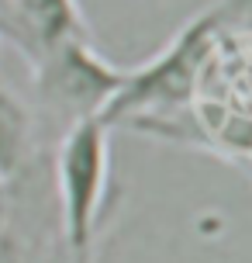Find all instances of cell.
Returning a JSON list of instances; mask_svg holds the SVG:
<instances>
[{
  "instance_id": "6da1fadb",
  "label": "cell",
  "mask_w": 252,
  "mask_h": 263,
  "mask_svg": "<svg viewBox=\"0 0 252 263\" xmlns=\"http://www.w3.org/2000/svg\"><path fill=\"white\" fill-rule=\"evenodd\" d=\"M252 21V0H214L197 11L159 52L142 66H128V80L107 104L111 128H142L149 121L180 115L200 97V83L218 59L221 42Z\"/></svg>"
},
{
  "instance_id": "7a4b0ae2",
  "label": "cell",
  "mask_w": 252,
  "mask_h": 263,
  "mask_svg": "<svg viewBox=\"0 0 252 263\" xmlns=\"http://www.w3.org/2000/svg\"><path fill=\"white\" fill-rule=\"evenodd\" d=\"M111 125L87 118L49 145V177L59 218L62 263H93L114 208Z\"/></svg>"
},
{
  "instance_id": "3957f363",
  "label": "cell",
  "mask_w": 252,
  "mask_h": 263,
  "mask_svg": "<svg viewBox=\"0 0 252 263\" xmlns=\"http://www.w3.org/2000/svg\"><path fill=\"white\" fill-rule=\"evenodd\" d=\"M28 73H31L28 101L35 107L45 145H52L73 125L87 118H104L107 104L118 97L128 80V66L107 63L97 52L93 35H87L41 55L38 63L28 66Z\"/></svg>"
},
{
  "instance_id": "277c9868",
  "label": "cell",
  "mask_w": 252,
  "mask_h": 263,
  "mask_svg": "<svg viewBox=\"0 0 252 263\" xmlns=\"http://www.w3.org/2000/svg\"><path fill=\"white\" fill-rule=\"evenodd\" d=\"M87 35L90 25L80 0H0V42H7L25 66Z\"/></svg>"
},
{
  "instance_id": "5b68a950",
  "label": "cell",
  "mask_w": 252,
  "mask_h": 263,
  "mask_svg": "<svg viewBox=\"0 0 252 263\" xmlns=\"http://www.w3.org/2000/svg\"><path fill=\"white\" fill-rule=\"evenodd\" d=\"M49 145L41 139L35 107L28 93L0 80V184L21 177L28 166H35Z\"/></svg>"
},
{
  "instance_id": "8992f818",
  "label": "cell",
  "mask_w": 252,
  "mask_h": 263,
  "mask_svg": "<svg viewBox=\"0 0 252 263\" xmlns=\"http://www.w3.org/2000/svg\"><path fill=\"white\" fill-rule=\"evenodd\" d=\"M239 170H242V173H245V177L252 180V159H242V163H239Z\"/></svg>"
}]
</instances>
